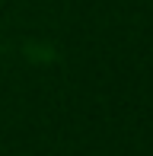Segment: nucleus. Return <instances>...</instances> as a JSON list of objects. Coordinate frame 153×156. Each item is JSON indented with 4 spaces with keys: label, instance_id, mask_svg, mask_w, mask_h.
Listing matches in <instances>:
<instances>
[]
</instances>
